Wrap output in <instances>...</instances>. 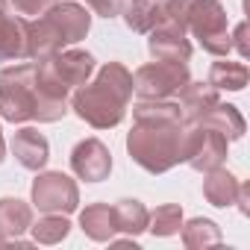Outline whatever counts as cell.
I'll return each instance as SVG.
<instances>
[{
  "mask_svg": "<svg viewBox=\"0 0 250 250\" xmlns=\"http://www.w3.org/2000/svg\"><path fill=\"white\" fill-rule=\"evenodd\" d=\"M136 127L127 136L130 159L147 174H165L183 162V127L186 118L180 103L162 100H139L133 106Z\"/></svg>",
  "mask_w": 250,
  "mask_h": 250,
  "instance_id": "cell-1",
  "label": "cell"
},
{
  "mask_svg": "<svg viewBox=\"0 0 250 250\" xmlns=\"http://www.w3.org/2000/svg\"><path fill=\"white\" fill-rule=\"evenodd\" d=\"M133 97V74L121 62H106L91 83L77 85L71 106L94 130H112L124 121Z\"/></svg>",
  "mask_w": 250,
  "mask_h": 250,
  "instance_id": "cell-2",
  "label": "cell"
},
{
  "mask_svg": "<svg viewBox=\"0 0 250 250\" xmlns=\"http://www.w3.org/2000/svg\"><path fill=\"white\" fill-rule=\"evenodd\" d=\"M68 103L47 100L39 91L36 83V62H15L0 71V118L24 124V121H42L53 124L65 118Z\"/></svg>",
  "mask_w": 250,
  "mask_h": 250,
  "instance_id": "cell-3",
  "label": "cell"
},
{
  "mask_svg": "<svg viewBox=\"0 0 250 250\" xmlns=\"http://www.w3.org/2000/svg\"><path fill=\"white\" fill-rule=\"evenodd\" d=\"M88 27H91V15L85 6L74 3V0L53 3L44 15L30 21V33H27L30 59H44L50 53L77 44L80 39L88 36Z\"/></svg>",
  "mask_w": 250,
  "mask_h": 250,
  "instance_id": "cell-4",
  "label": "cell"
},
{
  "mask_svg": "<svg viewBox=\"0 0 250 250\" xmlns=\"http://www.w3.org/2000/svg\"><path fill=\"white\" fill-rule=\"evenodd\" d=\"M165 18L177 21L186 33H191L200 47L212 56H227L232 50L227 9L218 0H168L162 3Z\"/></svg>",
  "mask_w": 250,
  "mask_h": 250,
  "instance_id": "cell-5",
  "label": "cell"
},
{
  "mask_svg": "<svg viewBox=\"0 0 250 250\" xmlns=\"http://www.w3.org/2000/svg\"><path fill=\"white\" fill-rule=\"evenodd\" d=\"M94 74V56L88 50H59L36 62V83L47 100L68 103L71 91Z\"/></svg>",
  "mask_w": 250,
  "mask_h": 250,
  "instance_id": "cell-6",
  "label": "cell"
},
{
  "mask_svg": "<svg viewBox=\"0 0 250 250\" xmlns=\"http://www.w3.org/2000/svg\"><path fill=\"white\" fill-rule=\"evenodd\" d=\"M227 136L206 127L200 121H186L183 127V162L194 171H212L227 159Z\"/></svg>",
  "mask_w": 250,
  "mask_h": 250,
  "instance_id": "cell-7",
  "label": "cell"
},
{
  "mask_svg": "<svg viewBox=\"0 0 250 250\" xmlns=\"http://www.w3.org/2000/svg\"><path fill=\"white\" fill-rule=\"evenodd\" d=\"M188 62H147L133 74V91L139 94V100H162L177 94L186 83H188Z\"/></svg>",
  "mask_w": 250,
  "mask_h": 250,
  "instance_id": "cell-8",
  "label": "cell"
},
{
  "mask_svg": "<svg viewBox=\"0 0 250 250\" xmlns=\"http://www.w3.org/2000/svg\"><path fill=\"white\" fill-rule=\"evenodd\" d=\"M33 203L42 212L68 215L80 203V188H77V183L68 174H62V171H44L33 183Z\"/></svg>",
  "mask_w": 250,
  "mask_h": 250,
  "instance_id": "cell-9",
  "label": "cell"
},
{
  "mask_svg": "<svg viewBox=\"0 0 250 250\" xmlns=\"http://www.w3.org/2000/svg\"><path fill=\"white\" fill-rule=\"evenodd\" d=\"M147 47H150V56L153 59H165V62H188L191 56V42L186 39V30L171 21V18H162L150 33H147Z\"/></svg>",
  "mask_w": 250,
  "mask_h": 250,
  "instance_id": "cell-10",
  "label": "cell"
},
{
  "mask_svg": "<svg viewBox=\"0 0 250 250\" xmlns=\"http://www.w3.org/2000/svg\"><path fill=\"white\" fill-rule=\"evenodd\" d=\"M71 168L85 183H100L112 171V153L100 139H83L71 150Z\"/></svg>",
  "mask_w": 250,
  "mask_h": 250,
  "instance_id": "cell-11",
  "label": "cell"
},
{
  "mask_svg": "<svg viewBox=\"0 0 250 250\" xmlns=\"http://www.w3.org/2000/svg\"><path fill=\"white\" fill-rule=\"evenodd\" d=\"M30 21L21 15H9L0 9V62H21L30 59V44H27Z\"/></svg>",
  "mask_w": 250,
  "mask_h": 250,
  "instance_id": "cell-12",
  "label": "cell"
},
{
  "mask_svg": "<svg viewBox=\"0 0 250 250\" xmlns=\"http://www.w3.org/2000/svg\"><path fill=\"white\" fill-rule=\"evenodd\" d=\"M12 153L21 168L27 171H42L50 159V145L36 127H24L12 136Z\"/></svg>",
  "mask_w": 250,
  "mask_h": 250,
  "instance_id": "cell-13",
  "label": "cell"
},
{
  "mask_svg": "<svg viewBox=\"0 0 250 250\" xmlns=\"http://www.w3.org/2000/svg\"><path fill=\"white\" fill-rule=\"evenodd\" d=\"M177 94H180L177 103H180L186 121H197V118H203V115L221 100L215 85H209V83H194V80H188Z\"/></svg>",
  "mask_w": 250,
  "mask_h": 250,
  "instance_id": "cell-14",
  "label": "cell"
},
{
  "mask_svg": "<svg viewBox=\"0 0 250 250\" xmlns=\"http://www.w3.org/2000/svg\"><path fill=\"white\" fill-rule=\"evenodd\" d=\"M200 124H206V127H212V130H218L221 136H227V142H235V139H241L244 136V130H247V124H244V118H241V112L232 106V103H215L203 118H197Z\"/></svg>",
  "mask_w": 250,
  "mask_h": 250,
  "instance_id": "cell-15",
  "label": "cell"
},
{
  "mask_svg": "<svg viewBox=\"0 0 250 250\" xmlns=\"http://www.w3.org/2000/svg\"><path fill=\"white\" fill-rule=\"evenodd\" d=\"M30 224H33L30 203L18 197H0V238L15 241L24 229H30Z\"/></svg>",
  "mask_w": 250,
  "mask_h": 250,
  "instance_id": "cell-16",
  "label": "cell"
},
{
  "mask_svg": "<svg viewBox=\"0 0 250 250\" xmlns=\"http://www.w3.org/2000/svg\"><path fill=\"white\" fill-rule=\"evenodd\" d=\"M238 188L241 183L227 171V168H212L206 171V180H203V197L212 203V206H232L235 197H238Z\"/></svg>",
  "mask_w": 250,
  "mask_h": 250,
  "instance_id": "cell-17",
  "label": "cell"
},
{
  "mask_svg": "<svg viewBox=\"0 0 250 250\" xmlns=\"http://www.w3.org/2000/svg\"><path fill=\"white\" fill-rule=\"evenodd\" d=\"M121 15H124V24L133 33H150L165 18L159 0H130V3H124Z\"/></svg>",
  "mask_w": 250,
  "mask_h": 250,
  "instance_id": "cell-18",
  "label": "cell"
},
{
  "mask_svg": "<svg viewBox=\"0 0 250 250\" xmlns=\"http://www.w3.org/2000/svg\"><path fill=\"white\" fill-rule=\"evenodd\" d=\"M80 227L91 241H109L115 235V221H112V206L109 203H91L80 215Z\"/></svg>",
  "mask_w": 250,
  "mask_h": 250,
  "instance_id": "cell-19",
  "label": "cell"
},
{
  "mask_svg": "<svg viewBox=\"0 0 250 250\" xmlns=\"http://www.w3.org/2000/svg\"><path fill=\"white\" fill-rule=\"evenodd\" d=\"M147 218L150 212L145 209L142 200H118L112 206V221H115V232H130V235H139L147 229Z\"/></svg>",
  "mask_w": 250,
  "mask_h": 250,
  "instance_id": "cell-20",
  "label": "cell"
},
{
  "mask_svg": "<svg viewBox=\"0 0 250 250\" xmlns=\"http://www.w3.org/2000/svg\"><path fill=\"white\" fill-rule=\"evenodd\" d=\"M250 80V71L244 62H229V59H221V62H212L209 68V85H215L218 91H241Z\"/></svg>",
  "mask_w": 250,
  "mask_h": 250,
  "instance_id": "cell-21",
  "label": "cell"
},
{
  "mask_svg": "<svg viewBox=\"0 0 250 250\" xmlns=\"http://www.w3.org/2000/svg\"><path fill=\"white\" fill-rule=\"evenodd\" d=\"M180 229H183V244L191 247V250L221 244V229H218V224L209 221V218H194V221H188V224L180 227Z\"/></svg>",
  "mask_w": 250,
  "mask_h": 250,
  "instance_id": "cell-22",
  "label": "cell"
},
{
  "mask_svg": "<svg viewBox=\"0 0 250 250\" xmlns=\"http://www.w3.org/2000/svg\"><path fill=\"white\" fill-rule=\"evenodd\" d=\"M30 229H33V238L39 244H59L62 238H68L71 224H68L65 215L44 212V218H39V224H30Z\"/></svg>",
  "mask_w": 250,
  "mask_h": 250,
  "instance_id": "cell-23",
  "label": "cell"
},
{
  "mask_svg": "<svg viewBox=\"0 0 250 250\" xmlns=\"http://www.w3.org/2000/svg\"><path fill=\"white\" fill-rule=\"evenodd\" d=\"M183 227V209L177 203H168V206H159L150 218H147V229L159 238H168V235H177Z\"/></svg>",
  "mask_w": 250,
  "mask_h": 250,
  "instance_id": "cell-24",
  "label": "cell"
},
{
  "mask_svg": "<svg viewBox=\"0 0 250 250\" xmlns=\"http://www.w3.org/2000/svg\"><path fill=\"white\" fill-rule=\"evenodd\" d=\"M53 3H59V0H12L15 15H21V18H39V15H44Z\"/></svg>",
  "mask_w": 250,
  "mask_h": 250,
  "instance_id": "cell-25",
  "label": "cell"
},
{
  "mask_svg": "<svg viewBox=\"0 0 250 250\" xmlns=\"http://www.w3.org/2000/svg\"><path fill=\"white\" fill-rule=\"evenodd\" d=\"M88 3V9L94 12V15H100V18H115V15H121V9H124V0H85Z\"/></svg>",
  "mask_w": 250,
  "mask_h": 250,
  "instance_id": "cell-26",
  "label": "cell"
},
{
  "mask_svg": "<svg viewBox=\"0 0 250 250\" xmlns=\"http://www.w3.org/2000/svg\"><path fill=\"white\" fill-rule=\"evenodd\" d=\"M229 39H232V47L238 50V56L247 59V56H250V47H247V21H241V24L229 33Z\"/></svg>",
  "mask_w": 250,
  "mask_h": 250,
  "instance_id": "cell-27",
  "label": "cell"
},
{
  "mask_svg": "<svg viewBox=\"0 0 250 250\" xmlns=\"http://www.w3.org/2000/svg\"><path fill=\"white\" fill-rule=\"evenodd\" d=\"M6 159V142H3V133H0V162Z\"/></svg>",
  "mask_w": 250,
  "mask_h": 250,
  "instance_id": "cell-28",
  "label": "cell"
},
{
  "mask_svg": "<svg viewBox=\"0 0 250 250\" xmlns=\"http://www.w3.org/2000/svg\"><path fill=\"white\" fill-rule=\"evenodd\" d=\"M6 3H9V0H0V9H6Z\"/></svg>",
  "mask_w": 250,
  "mask_h": 250,
  "instance_id": "cell-29",
  "label": "cell"
},
{
  "mask_svg": "<svg viewBox=\"0 0 250 250\" xmlns=\"http://www.w3.org/2000/svg\"><path fill=\"white\" fill-rule=\"evenodd\" d=\"M159 3H168V0H159Z\"/></svg>",
  "mask_w": 250,
  "mask_h": 250,
  "instance_id": "cell-30",
  "label": "cell"
}]
</instances>
